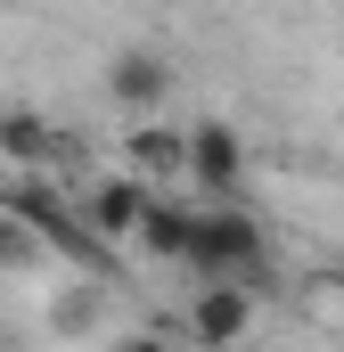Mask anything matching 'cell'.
<instances>
[{
	"label": "cell",
	"instance_id": "1",
	"mask_svg": "<svg viewBox=\"0 0 344 352\" xmlns=\"http://www.w3.org/2000/svg\"><path fill=\"white\" fill-rule=\"evenodd\" d=\"M189 270L205 287H246L270 270V238L246 205H197V238H189Z\"/></svg>",
	"mask_w": 344,
	"mask_h": 352
},
{
	"label": "cell",
	"instance_id": "2",
	"mask_svg": "<svg viewBox=\"0 0 344 352\" xmlns=\"http://www.w3.org/2000/svg\"><path fill=\"white\" fill-rule=\"evenodd\" d=\"M189 188H197L205 205H238V188H246V140H238L222 115L189 123Z\"/></svg>",
	"mask_w": 344,
	"mask_h": 352
},
{
	"label": "cell",
	"instance_id": "3",
	"mask_svg": "<svg viewBox=\"0 0 344 352\" xmlns=\"http://www.w3.org/2000/svg\"><path fill=\"white\" fill-rule=\"evenodd\" d=\"M148 205H156V188H148L140 173H107V180H90L83 197H74V213H83L90 246H123V238H140Z\"/></svg>",
	"mask_w": 344,
	"mask_h": 352
},
{
	"label": "cell",
	"instance_id": "4",
	"mask_svg": "<svg viewBox=\"0 0 344 352\" xmlns=\"http://www.w3.org/2000/svg\"><path fill=\"white\" fill-rule=\"evenodd\" d=\"M189 336L205 352H230L255 336V287H197V303H189Z\"/></svg>",
	"mask_w": 344,
	"mask_h": 352
},
{
	"label": "cell",
	"instance_id": "5",
	"mask_svg": "<svg viewBox=\"0 0 344 352\" xmlns=\"http://www.w3.org/2000/svg\"><path fill=\"white\" fill-rule=\"evenodd\" d=\"M107 98H115L123 115H156V107L172 98V58H156V50L107 58Z\"/></svg>",
	"mask_w": 344,
	"mask_h": 352
},
{
	"label": "cell",
	"instance_id": "6",
	"mask_svg": "<svg viewBox=\"0 0 344 352\" xmlns=\"http://www.w3.org/2000/svg\"><path fill=\"white\" fill-rule=\"evenodd\" d=\"M0 156H8L25 180H41L50 164H58V123L33 115V107H0Z\"/></svg>",
	"mask_w": 344,
	"mask_h": 352
},
{
	"label": "cell",
	"instance_id": "7",
	"mask_svg": "<svg viewBox=\"0 0 344 352\" xmlns=\"http://www.w3.org/2000/svg\"><path fill=\"white\" fill-rule=\"evenodd\" d=\"M189 238H197V205H180V197H156L131 246H140L148 263H189Z\"/></svg>",
	"mask_w": 344,
	"mask_h": 352
},
{
	"label": "cell",
	"instance_id": "8",
	"mask_svg": "<svg viewBox=\"0 0 344 352\" xmlns=\"http://www.w3.org/2000/svg\"><path fill=\"white\" fill-rule=\"evenodd\" d=\"M131 173L172 197V180H189V131H131Z\"/></svg>",
	"mask_w": 344,
	"mask_h": 352
},
{
	"label": "cell",
	"instance_id": "9",
	"mask_svg": "<svg viewBox=\"0 0 344 352\" xmlns=\"http://www.w3.org/2000/svg\"><path fill=\"white\" fill-rule=\"evenodd\" d=\"M41 254H50V246H41L17 213H0V270H25V263H41Z\"/></svg>",
	"mask_w": 344,
	"mask_h": 352
},
{
	"label": "cell",
	"instance_id": "10",
	"mask_svg": "<svg viewBox=\"0 0 344 352\" xmlns=\"http://www.w3.org/2000/svg\"><path fill=\"white\" fill-rule=\"evenodd\" d=\"M115 352H172V336H156V328H140V336H123Z\"/></svg>",
	"mask_w": 344,
	"mask_h": 352
}]
</instances>
